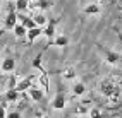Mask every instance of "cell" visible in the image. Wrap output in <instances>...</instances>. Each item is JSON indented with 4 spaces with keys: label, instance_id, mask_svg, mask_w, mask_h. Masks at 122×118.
Wrapping results in <instances>:
<instances>
[{
    "label": "cell",
    "instance_id": "6da1fadb",
    "mask_svg": "<svg viewBox=\"0 0 122 118\" xmlns=\"http://www.w3.org/2000/svg\"><path fill=\"white\" fill-rule=\"evenodd\" d=\"M100 91H102L103 96H107L108 99L117 101L119 96H120V91H122V89L119 87V84L112 82V81H102V82H100Z\"/></svg>",
    "mask_w": 122,
    "mask_h": 118
},
{
    "label": "cell",
    "instance_id": "7a4b0ae2",
    "mask_svg": "<svg viewBox=\"0 0 122 118\" xmlns=\"http://www.w3.org/2000/svg\"><path fill=\"white\" fill-rule=\"evenodd\" d=\"M95 46L100 50V53L103 55V58H105V62H107V64H110V65H119L120 62H122L120 53L113 51V50H108V48H105V46H103V45H100V43H96Z\"/></svg>",
    "mask_w": 122,
    "mask_h": 118
},
{
    "label": "cell",
    "instance_id": "3957f363",
    "mask_svg": "<svg viewBox=\"0 0 122 118\" xmlns=\"http://www.w3.org/2000/svg\"><path fill=\"white\" fill-rule=\"evenodd\" d=\"M59 17H57V19H50V21H48L46 22V24L43 26V36H46V39H48V45H46V48H48V46H50V43H52V39L55 38V27H57V24H59Z\"/></svg>",
    "mask_w": 122,
    "mask_h": 118
},
{
    "label": "cell",
    "instance_id": "277c9868",
    "mask_svg": "<svg viewBox=\"0 0 122 118\" xmlns=\"http://www.w3.org/2000/svg\"><path fill=\"white\" fill-rule=\"evenodd\" d=\"M17 12H15V9H14V4L9 7V12H7V15H5V19H4V27L5 29H9V31H12L14 29V26L17 24Z\"/></svg>",
    "mask_w": 122,
    "mask_h": 118
},
{
    "label": "cell",
    "instance_id": "5b68a950",
    "mask_svg": "<svg viewBox=\"0 0 122 118\" xmlns=\"http://www.w3.org/2000/svg\"><path fill=\"white\" fill-rule=\"evenodd\" d=\"M67 104V96H66V92H64V89H59L55 94V98L52 101V106L53 109H64Z\"/></svg>",
    "mask_w": 122,
    "mask_h": 118
},
{
    "label": "cell",
    "instance_id": "8992f818",
    "mask_svg": "<svg viewBox=\"0 0 122 118\" xmlns=\"http://www.w3.org/2000/svg\"><path fill=\"white\" fill-rule=\"evenodd\" d=\"M35 79H36V75H28V77L21 79V81L17 82V86H15V91H19V92H24V91H28V89L31 87V86H33Z\"/></svg>",
    "mask_w": 122,
    "mask_h": 118
},
{
    "label": "cell",
    "instance_id": "52a82bcc",
    "mask_svg": "<svg viewBox=\"0 0 122 118\" xmlns=\"http://www.w3.org/2000/svg\"><path fill=\"white\" fill-rule=\"evenodd\" d=\"M28 94H29V98L33 99V101H36V103H40V101H43V98H45V92H43V89L41 87H38V86H31V87L28 89Z\"/></svg>",
    "mask_w": 122,
    "mask_h": 118
},
{
    "label": "cell",
    "instance_id": "ba28073f",
    "mask_svg": "<svg viewBox=\"0 0 122 118\" xmlns=\"http://www.w3.org/2000/svg\"><path fill=\"white\" fill-rule=\"evenodd\" d=\"M43 34V27H40V26H35V27H31L26 31V39H28V43H35L36 41V38H40Z\"/></svg>",
    "mask_w": 122,
    "mask_h": 118
},
{
    "label": "cell",
    "instance_id": "9c48e42d",
    "mask_svg": "<svg viewBox=\"0 0 122 118\" xmlns=\"http://www.w3.org/2000/svg\"><path fill=\"white\" fill-rule=\"evenodd\" d=\"M53 2H55V0H35L33 4L29 2V7L38 9V10H48V9L53 5Z\"/></svg>",
    "mask_w": 122,
    "mask_h": 118
},
{
    "label": "cell",
    "instance_id": "30bf717a",
    "mask_svg": "<svg viewBox=\"0 0 122 118\" xmlns=\"http://www.w3.org/2000/svg\"><path fill=\"white\" fill-rule=\"evenodd\" d=\"M83 12H84L86 15H98V14L102 12V7H100V4H98V2H91V4L84 5Z\"/></svg>",
    "mask_w": 122,
    "mask_h": 118
},
{
    "label": "cell",
    "instance_id": "8fae6325",
    "mask_svg": "<svg viewBox=\"0 0 122 118\" xmlns=\"http://www.w3.org/2000/svg\"><path fill=\"white\" fill-rule=\"evenodd\" d=\"M67 45H69V38L64 34H55V38L50 43V46H59V48H66Z\"/></svg>",
    "mask_w": 122,
    "mask_h": 118
},
{
    "label": "cell",
    "instance_id": "7c38bea8",
    "mask_svg": "<svg viewBox=\"0 0 122 118\" xmlns=\"http://www.w3.org/2000/svg\"><path fill=\"white\" fill-rule=\"evenodd\" d=\"M0 68H2V72H14L15 68V60L12 57H7L2 60V65H0Z\"/></svg>",
    "mask_w": 122,
    "mask_h": 118
},
{
    "label": "cell",
    "instance_id": "4fadbf2b",
    "mask_svg": "<svg viewBox=\"0 0 122 118\" xmlns=\"http://www.w3.org/2000/svg\"><path fill=\"white\" fill-rule=\"evenodd\" d=\"M17 21H19V24H22L26 29H31V27L36 26L33 17H28V15H24V14H17Z\"/></svg>",
    "mask_w": 122,
    "mask_h": 118
},
{
    "label": "cell",
    "instance_id": "5bb4252c",
    "mask_svg": "<svg viewBox=\"0 0 122 118\" xmlns=\"http://www.w3.org/2000/svg\"><path fill=\"white\" fill-rule=\"evenodd\" d=\"M89 108H91V99H83V101H79V104H77V113L79 115H88Z\"/></svg>",
    "mask_w": 122,
    "mask_h": 118
},
{
    "label": "cell",
    "instance_id": "9a60e30c",
    "mask_svg": "<svg viewBox=\"0 0 122 118\" xmlns=\"http://www.w3.org/2000/svg\"><path fill=\"white\" fill-rule=\"evenodd\" d=\"M14 9H15V12H17V14L26 12V10L29 9V0H15Z\"/></svg>",
    "mask_w": 122,
    "mask_h": 118
},
{
    "label": "cell",
    "instance_id": "2e32d148",
    "mask_svg": "<svg viewBox=\"0 0 122 118\" xmlns=\"http://www.w3.org/2000/svg\"><path fill=\"white\" fill-rule=\"evenodd\" d=\"M21 98V92L15 91V89H7L5 92V101H9V103H15V101H19Z\"/></svg>",
    "mask_w": 122,
    "mask_h": 118
},
{
    "label": "cell",
    "instance_id": "e0dca14e",
    "mask_svg": "<svg viewBox=\"0 0 122 118\" xmlns=\"http://www.w3.org/2000/svg\"><path fill=\"white\" fill-rule=\"evenodd\" d=\"M40 86H41L43 92H48V89H50V82H48V74H46V70H43L41 75H40Z\"/></svg>",
    "mask_w": 122,
    "mask_h": 118
},
{
    "label": "cell",
    "instance_id": "ac0fdd59",
    "mask_svg": "<svg viewBox=\"0 0 122 118\" xmlns=\"http://www.w3.org/2000/svg\"><path fill=\"white\" fill-rule=\"evenodd\" d=\"M72 94H74V96H83V94H86V86L83 82H76L72 86Z\"/></svg>",
    "mask_w": 122,
    "mask_h": 118
},
{
    "label": "cell",
    "instance_id": "d6986e66",
    "mask_svg": "<svg viewBox=\"0 0 122 118\" xmlns=\"http://www.w3.org/2000/svg\"><path fill=\"white\" fill-rule=\"evenodd\" d=\"M43 51H45V50H43ZM43 51H40V53L36 55V57L33 58V64H31L35 68H38L40 72H43V70H45V68H43V65H41V57H43Z\"/></svg>",
    "mask_w": 122,
    "mask_h": 118
},
{
    "label": "cell",
    "instance_id": "ffe728a7",
    "mask_svg": "<svg viewBox=\"0 0 122 118\" xmlns=\"http://www.w3.org/2000/svg\"><path fill=\"white\" fill-rule=\"evenodd\" d=\"M33 21H35V24H36V26H40V27H43L46 22H48V19L45 17V14H41V12H38L35 17H33Z\"/></svg>",
    "mask_w": 122,
    "mask_h": 118
},
{
    "label": "cell",
    "instance_id": "44dd1931",
    "mask_svg": "<svg viewBox=\"0 0 122 118\" xmlns=\"http://www.w3.org/2000/svg\"><path fill=\"white\" fill-rule=\"evenodd\" d=\"M12 31H14L15 38H24V36H26V31H28V29L24 27L22 24H19V22H17V24L14 26V29H12Z\"/></svg>",
    "mask_w": 122,
    "mask_h": 118
},
{
    "label": "cell",
    "instance_id": "7402d4cb",
    "mask_svg": "<svg viewBox=\"0 0 122 118\" xmlns=\"http://www.w3.org/2000/svg\"><path fill=\"white\" fill-rule=\"evenodd\" d=\"M62 77L67 79V81H72V79H76V70L72 68V67L64 68V70H62Z\"/></svg>",
    "mask_w": 122,
    "mask_h": 118
},
{
    "label": "cell",
    "instance_id": "603a6c76",
    "mask_svg": "<svg viewBox=\"0 0 122 118\" xmlns=\"http://www.w3.org/2000/svg\"><path fill=\"white\" fill-rule=\"evenodd\" d=\"M17 82H19L17 75H15V74H10V75H9V82H7V87H9V89H15Z\"/></svg>",
    "mask_w": 122,
    "mask_h": 118
},
{
    "label": "cell",
    "instance_id": "cb8c5ba5",
    "mask_svg": "<svg viewBox=\"0 0 122 118\" xmlns=\"http://www.w3.org/2000/svg\"><path fill=\"white\" fill-rule=\"evenodd\" d=\"M88 115H89V118H103V113L100 108H89Z\"/></svg>",
    "mask_w": 122,
    "mask_h": 118
},
{
    "label": "cell",
    "instance_id": "d4e9b609",
    "mask_svg": "<svg viewBox=\"0 0 122 118\" xmlns=\"http://www.w3.org/2000/svg\"><path fill=\"white\" fill-rule=\"evenodd\" d=\"M7 116V101L2 99L0 101V118H5Z\"/></svg>",
    "mask_w": 122,
    "mask_h": 118
},
{
    "label": "cell",
    "instance_id": "484cf974",
    "mask_svg": "<svg viewBox=\"0 0 122 118\" xmlns=\"http://www.w3.org/2000/svg\"><path fill=\"white\" fill-rule=\"evenodd\" d=\"M5 118H21V113L19 111H10V113H7Z\"/></svg>",
    "mask_w": 122,
    "mask_h": 118
},
{
    "label": "cell",
    "instance_id": "4316f807",
    "mask_svg": "<svg viewBox=\"0 0 122 118\" xmlns=\"http://www.w3.org/2000/svg\"><path fill=\"white\" fill-rule=\"evenodd\" d=\"M113 29H115V33H117V36H119V39H120V41H122V33H120V31H119L117 27H113Z\"/></svg>",
    "mask_w": 122,
    "mask_h": 118
},
{
    "label": "cell",
    "instance_id": "83f0119b",
    "mask_svg": "<svg viewBox=\"0 0 122 118\" xmlns=\"http://www.w3.org/2000/svg\"><path fill=\"white\" fill-rule=\"evenodd\" d=\"M36 118H50V116H46V115H40V116H36Z\"/></svg>",
    "mask_w": 122,
    "mask_h": 118
},
{
    "label": "cell",
    "instance_id": "f1b7e54d",
    "mask_svg": "<svg viewBox=\"0 0 122 118\" xmlns=\"http://www.w3.org/2000/svg\"><path fill=\"white\" fill-rule=\"evenodd\" d=\"M0 12H2V4H0Z\"/></svg>",
    "mask_w": 122,
    "mask_h": 118
},
{
    "label": "cell",
    "instance_id": "f546056e",
    "mask_svg": "<svg viewBox=\"0 0 122 118\" xmlns=\"http://www.w3.org/2000/svg\"><path fill=\"white\" fill-rule=\"evenodd\" d=\"M0 74H2V68H0Z\"/></svg>",
    "mask_w": 122,
    "mask_h": 118
}]
</instances>
